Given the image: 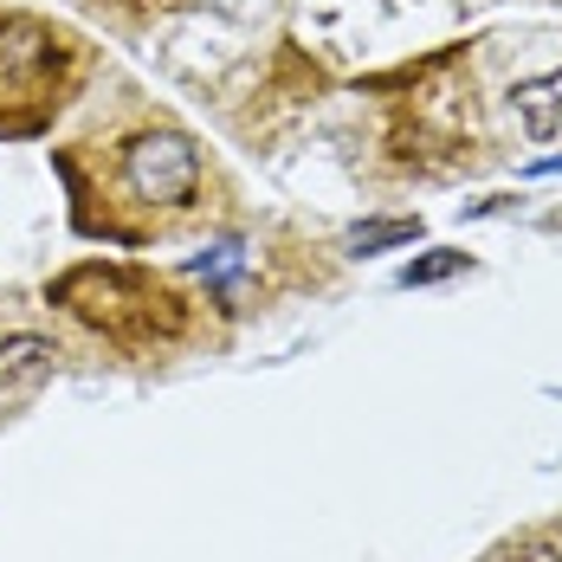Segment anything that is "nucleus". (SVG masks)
Listing matches in <instances>:
<instances>
[{
	"label": "nucleus",
	"mask_w": 562,
	"mask_h": 562,
	"mask_svg": "<svg viewBox=\"0 0 562 562\" xmlns=\"http://www.w3.org/2000/svg\"><path fill=\"white\" fill-rule=\"evenodd\" d=\"M116 175H123L130 201H143V207H169L175 214V207H188V201L201 194V149H194L181 130H143V136L123 143Z\"/></svg>",
	"instance_id": "obj_1"
},
{
	"label": "nucleus",
	"mask_w": 562,
	"mask_h": 562,
	"mask_svg": "<svg viewBox=\"0 0 562 562\" xmlns=\"http://www.w3.org/2000/svg\"><path fill=\"white\" fill-rule=\"evenodd\" d=\"M58 65H65V40L46 20L26 13L0 20V98H53Z\"/></svg>",
	"instance_id": "obj_2"
},
{
	"label": "nucleus",
	"mask_w": 562,
	"mask_h": 562,
	"mask_svg": "<svg viewBox=\"0 0 562 562\" xmlns=\"http://www.w3.org/2000/svg\"><path fill=\"white\" fill-rule=\"evenodd\" d=\"M510 104H517V123H524L530 143H557L562 136V71L524 78V85L510 91Z\"/></svg>",
	"instance_id": "obj_3"
},
{
	"label": "nucleus",
	"mask_w": 562,
	"mask_h": 562,
	"mask_svg": "<svg viewBox=\"0 0 562 562\" xmlns=\"http://www.w3.org/2000/svg\"><path fill=\"white\" fill-rule=\"evenodd\" d=\"M53 342L33 337V330H13V337H0V389H33L46 369H53Z\"/></svg>",
	"instance_id": "obj_4"
},
{
	"label": "nucleus",
	"mask_w": 562,
	"mask_h": 562,
	"mask_svg": "<svg viewBox=\"0 0 562 562\" xmlns=\"http://www.w3.org/2000/svg\"><path fill=\"white\" fill-rule=\"evenodd\" d=\"M407 239H420V221H362L356 233H349V252L369 259V252H382V246H407Z\"/></svg>",
	"instance_id": "obj_5"
},
{
	"label": "nucleus",
	"mask_w": 562,
	"mask_h": 562,
	"mask_svg": "<svg viewBox=\"0 0 562 562\" xmlns=\"http://www.w3.org/2000/svg\"><path fill=\"white\" fill-rule=\"evenodd\" d=\"M465 266H472V259L447 246V252H427V259H414V266L401 272V284H407V291H414V284H440V279H452V272H465Z\"/></svg>",
	"instance_id": "obj_6"
},
{
	"label": "nucleus",
	"mask_w": 562,
	"mask_h": 562,
	"mask_svg": "<svg viewBox=\"0 0 562 562\" xmlns=\"http://www.w3.org/2000/svg\"><path fill=\"white\" fill-rule=\"evenodd\" d=\"M510 562H562V557H557V550H550V543H530V550H517V557H510Z\"/></svg>",
	"instance_id": "obj_7"
},
{
	"label": "nucleus",
	"mask_w": 562,
	"mask_h": 562,
	"mask_svg": "<svg viewBox=\"0 0 562 562\" xmlns=\"http://www.w3.org/2000/svg\"><path fill=\"white\" fill-rule=\"evenodd\" d=\"M214 7H226V13H246V0H214Z\"/></svg>",
	"instance_id": "obj_8"
}]
</instances>
